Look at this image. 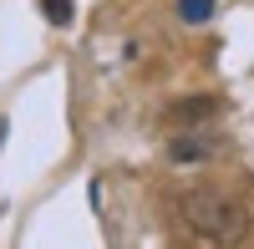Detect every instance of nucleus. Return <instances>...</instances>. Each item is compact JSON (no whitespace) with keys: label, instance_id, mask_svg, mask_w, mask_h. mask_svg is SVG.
<instances>
[{"label":"nucleus","instance_id":"nucleus-3","mask_svg":"<svg viewBox=\"0 0 254 249\" xmlns=\"http://www.w3.org/2000/svg\"><path fill=\"white\" fill-rule=\"evenodd\" d=\"M219 112V97H183V102H173V107H168V122H188V127H193V122H208Z\"/></svg>","mask_w":254,"mask_h":249},{"label":"nucleus","instance_id":"nucleus-5","mask_svg":"<svg viewBox=\"0 0 254 249\" xmlns=\"http://www.w3.org/2000/svg\"><path fill=\"white\" fill-rule=\"evenodd\" d=\"M41 10L51 26H71V0H41Z\"/></svg>","mask_w":254,"mask_h":249},{"label":"nucleus","instance_id":"nucleus-6","mask_svg":"<svg viewBox=\"0 0 254 249\" xmlns=\"http://www.w3.org/2000/svg\"><path fill=\"white\" fill-rule=\"evenodd\" d=\"M0 137H5V122H0Z\"/></svg>","mask_w":254,"mask_h":249},{"label":"nucleus","instance_id":"nucleus-2","mask_svg":"<svg viewBox=\"0 0 254 249\" xmlns=\"http://www.w3.org/2000/svg\"><path fill=\"white\" fill-rule=\"evenodd\" d=\"M214 153H219V137L214 132H183V137L168 142V158H173V163H203Z\"/></svg>","mask_w":254,"mask_h":249},{"label":"nucleus","instance_id":"nucleus-1","mask_svg":"<svg viewBox=\"0 0 254 249\" xmlns=\"http://www.w3.org/2000/svg\"><path fill=\"white\" fill-rule=\"evenodd\" d=\"M178 214L188 219V229L214 239V244H234L249 234V209L239 198H229L224 188H193L178 198Z\"/></svg>","mask_w":254,"mask_h":249},{"label":"nucleus","instance_id":"nucleus-4","mask_svg":"<svg viewBox=\"0 0 254 249\" xmlns=\"http://www.w3.org/2000/svg\"><path fill=\"white\" fill-rule=\"evenodd\" d=\"M178 15L188 20V26H203V20L214 15V0H178Z\"/></svg>","mask_w":254,"mask_h":249}]
</instances>
